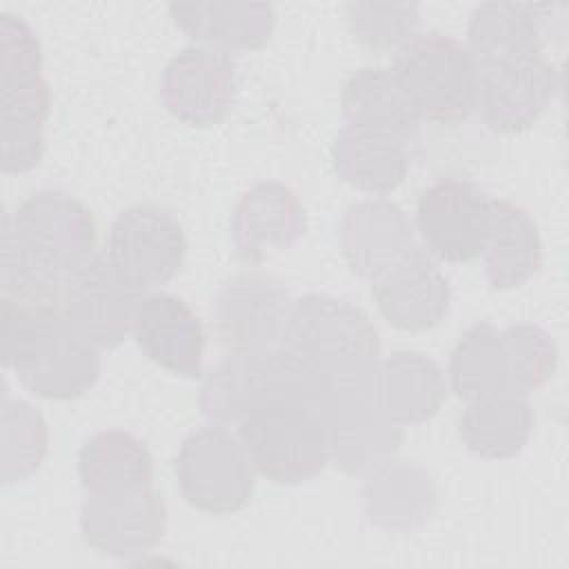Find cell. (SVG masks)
<instances>
[{"mask_svg": "<svg viewBox=\"0 0 569 569\" xmlns=\"http://www.w3.org/2000/svg\"><path fill=\"white\" fill-rule=\"evenodd\" d=\"M449 387L465 402L509 391L502 338L491 322H476L456 342L449 358Z\"/></svg>", "mask_w": 569, "mask_h": 569, "instance_id": "f1b7e54d", "label": "cell"}, {"mask_svg": "<svg viewBox=\"0 0 569 569\" xmlns=\"http://www.w3.org/2000/svg\"><path fill=\"white\" fill-rule=\"evenodd\" d=\"M253 469L271 482L298 485L329 462V440L320 411L293 398H267L236 422Z\"/></svg>", "mask_w": 569, "mask_h": 569, "instance_id": "3957f363", "label": "cell"}, {"mask_svg": "<svg viewBox=\"0 0 569 569\" xmlns=\"http://www.w3.org/2000/svg\"><path fill=\"white\" fill-rule=\"evenodd\" d=\"M536 427V413L527 396L505 391L485 400L467 402L458 429L465 447L485 460L518 456Z\"/></svg>", "mask_w": 569, "mask_h": 569, "instance_id": "4316f807", "label": "cell"}, {"mask_svg": "<svg viewBox=\"0 0 569 569\" xmlns=\"http://www.w3.org/2000/svg\"><path fill=\"white\" fill-rule=\"evenodd\" d=\"M167 505L153 489L131 496H87L80 509L84 542L109 558L151 551L164 536Z\"/></svg>", "mask_w": 569, "mask_h": 569, "instance_id": "2e32d148", "label": "cell"}, {"mask_svg": "<svg viewBox=\"0 0 569 569\" xmlns=\"http://www.w3.org/2000/svg\"><path fill=\"white\" fill-rule=\"evenodd\" d=\"M107 260L138 293L160 291L187 258L178 218L158 204H133L116 216L107 236Z\"/></svg>", "mask_w": 569, "mask_h": 569, "instance_id": "52a82bcc", "label": "cell"}, {"mask_svg": "<svg viewBox=\"0 0 569 569\" xmlns=\"http://www.w3.org/2000/svg\"><path fill=\"white\" fill-rule=\"evenodd\" d=\"M78 476L87 496H131L153 489V458L138 436L122 429H104L82 442Z\"/></svg>", "mask_w": 569, "mask_h": 569, "instance_id": "7402d4cb", "label": "cell"}, {"mask_svg": "<svg viewBox=\"0 0 569 569\" xmlns=\"http://www.w3.org/2000/svg\"><path fill=\"white\" fill-rule=\"evenodd\" d=\"M540 7L485 2L478 4L467 24V51L476 71L513 64L542 56Z\"/></svg>", "mask_w": 569, "mask_h": 569, "instance_id": "44dd1931", "label": "cell"}, {"mask_svg": "<svg viewBox=\"0 0 569 569\" xmlns=\"http://www.w3.org/2000/svg\"><path fill=\"white\" fill-rule=\"evenodd\" d=\"M447 398L440 367L418 351H396L378 362V400L398 427L433 418Z\"/></svg>", "mask_w": 569, "mask_h": 569, "instance_id": "d4e9b609", "label": "cell"}, {"mask_svg": "<svg viewBox=\"0 0 569 569\" xmlns=\"http://www.w3.org/2000/svg\"><path fill=\"white\" fill-rule=\"evenodd\" d=\"M331 160L347 184L371 196H385L407 178L411 144L345 124L331 144Z\"/></svg>", "mask_w": 569, "mask_h": 569, "instance_id": "484cf974", "label": "cell"}, {"mask_svg": "<svg viewBox=\"0 0 569 569\" xmlns=\"http://www.w3.org/2000/svg\"><path fill=\"white\" fill-rule=\"evenodd\" d=\"M169 13L200 47L227 56L264 47L278 22L276 9L267 2H171Z\"/></svg>", "mask_w": 569, "mask_h": 569, "instance_id": "ffe728a7", "label": "cell"}, {"mask_svg": "<svg viewBox=\"0 0 569 569\" xmlns=\"http://www.w3.org/2000/svg\"><path fill=\"white\" fill-rule=\"evenodd\" d=\"M378 362L329 369V391L318 411L327 429L329 462L345 473L376 469L402 442V427L387 418L378 400Z\"/></svg>", "mask_w": 569, "mask_h": 569, "instance_id": "6da1fadb", "label": "cell"}, {"mask_svg": "<svg viewBox=\"0 0 569 569\" xmlns=\"http://www.w3.org/2000/svg\"><path fill=\"white\" fill-rule=\"evenodd\" d=\"M500 338L507 358L509 391L529 396L556 376L558 347L542 327L516 322L502 329Z\"/></svg>", "mask_w": 569, "mask_h": 569, "instance_id": "4dcf8cb0", "label": "cell"}, {"mask_svg": "<svg viewBox=\"0 0 569 569\" xmlns=\"http://www.w3.org/2000/svg\"><path fill=\"white\" fill-rule=\"evenodd\" d=\"M433 505L436 487L429 473L402 460L378 465L362 487L365 513L382 529H413L429 518Z\"/></svg>", "mask_w": 569, "mask_h": 569, "instance_id": "83f0119b", "label": "cell"}, {"mask_svg": "<svg viewBox=\"0 0 569 569\" xmlns=\"http://www.w3.org/2000/svg\"><path fill=\"white\" fill-rule=\"evenodd\" d=\"M138 293L118 276L107 256H93L64 276V320L100 351L120 347L133 327Z\"/></svg>", "mask_w": 569, "mask_h": 569, "instance_id": "7c38bea8", "label": "cell"}, {"mask_svg": "<svg viewBox=\"0 0 569 569\" xmlns=\"http://www.w3.org/2000/svg\"><path fill=\"white\" fill-rule=\"evenodd\" d=\"M413 229L407 213L385 200L369 198L347 209L340 224V247L353 273L373 280L411 249Z\"/></svg>", "mask_w": 569, "mask_h": 569, "instance_id": "ac0fdd59", "label": "cell"}, {"mask_svg": "<svg viewBox=\"0 0 569 569\" xmlns=\"http://www.w3.org/2000/svg\"><path fill=\"white\" fill-rule=\"evenodd\" d=\"M2 104V171L27 173L44 156V122L51 116L53 96L49 82L36 73L0 76Z\"/></svg>", "mask_w": 569, "mask_h": 569, "instance_id": "d6986e66", "label": "cell"}, {"mask_svg": "<svg viewBox=\"0 0 569 569\" xmlns=\"http://www.w3.org/2000/svg\"><path fill=\"white\" fill-rule=\"evenodd\" d=\"M2 360L38 398L73 400L100 378V349L71 331L64 316L2 327Z\"/></svg>", "mask_w": 569, "mask_h": 569, "instance_id": "277c9868", "label": "cell"}, {"mask_svg": "<svg viewBox=\"0 0 569 569\" xmlns=\"http://www.w3.org/2000/svg\"><path fill=\"white\" fill-rule=\"evenodd\" d=\"M560 89L558 69L545 58H529L478 73L476 111L498 133L533 127Z\"/></svg>", "mask_w": 569, "mask_h": 569, "instance_id": "9a60e30c", "label": "cell"}, {"mask_svg": "<svg viewBox=\"0 0 569 569\" xmlns=\"http://www.w3.org/2000/svg\"><path fill=\"white\" fill-rule=\"evenodd\" d=\"M422 122L458 127L478 100V71L467 47L442 31H416L389 67Z\"/></svg>", "mask_w": 569, "mask_h": 569, "instance_id": "7a4b0ae2", "label": "cell"}, {"mask_svg": "<svg viewBox=\"0 0 569 569\" xmlns=\"http://www.w3.org/2000/svg\"><path fill=\"white\" fill-rule=\"evenodd\" d=\"M280 345L327 369L380 356V333L367 311L329 293H305L291 300Z\"/></svg>", "mask_w": 569, "mask_h": 569, "instance_id": "ba28073f", "label": "cell"}, {"mask_svg": "<svg viewBox=\"0 0 569 569\" xmlns=\"http://www.w3.org/2000/svg\"><path fill=\"white\" fill-rule=\"evenodd\" d=\"M253 471L240 438L216 422L191 431L173 460L182 498L193 509L213 516L236 513L251 502Z\"/></svg>", "mask_w": 569, "mask_h": 569, "instance_id": "8992f818", "label": "cell"}, {"mask_svg": "<svg viewBox=\"0 0 569 569\" xmlns=\"http://www.w3.org/2000/svg\"><path fill=\"white\" fill-rule=\"evenodd\" d=\"M236 64L222 51L191 44L164 67L160 98L171 116L189 127H216L236 102Z\"/></svg>", "mask_w": 569, "mask_h": 569, "instance_id": "8fae6325", "label": "cell"}, {"mask_svg": "<svg viewBox=\"0 0 569 569\" xmlns=\"http://www.w3.org/2000/svg\"><path fill=\"white\" fill-rule=\"evenodd\" d=\"M342 113L349 127L416 144L420 118L385 67H362L342 87Z\"/></svg>", "mask_w": 569, "mask_h": 569, "instance_id": "cb8c5ba5", "label": "cell"}, {"mask_svg": "<svg viewBox=\"0 0 569 569\" xmlns=\"http://www.w3.org/2000/svg\"><path fill=\"white\" fill-rule=\"evenodd\" d=\"M49 449V429L42 413L24 400L2 402V482L29 478Z\"/></svg>", "mask_w": 569, "mask_h": 569, "instance_id": "f546056e", "label": "cell"}, {"mask_svg": "<svg viewBox=\"0 0 569 569\" xmlns=\"http://www.w3.org/2000/svg\"><path fill=\"white\" fill-rule=\"evenodd\" d=\"M305 229V207L282 182H260L244 191L231 218V240L244 262H262L269 251L293 247Z\"/></svg>", "mask_w": 569, "mask_h": 569, "instance_id": "e0dca14e", "label": "cell"}, {"mask_svg": "<svg viewBox=\"0 0 569 569\" xmlns=\"http://www.w3.org/2000/svg\"><path fill=\"white\" fill-rule=\"evenodd\" d=\"M371 296L382 318L400 331H427L451 307V284L436 260L416 247L371 280Z\"/></svg>", "mask_w": 569, "mask_h": 569, "instance_id": "4fadbf2b", "label": "cell"}, {"mask_svg": "<svg viewBox=\"0 0 569 569\" xmlns=\"http://www.w3.org/2000/svg\"><path fill=\"white\" fill-rule=\"evenodd\" d=\"M131 333L144 356L169 373L202 376L207 331L184 298L162 289L140 296Z\"/></svg>", "mask_w": 569, "mask_h": 569, "instance_id": "5bb4252c", "label": "cell"}, {"mask_svg": "<svg viewBox=\"0 0 569 569\" xmlns=\"http://www.w3.org/2000/svg\"><path fill=\"white\" fill-rule=\"evenodd\" d=\"M2 231L31 267L51 276H71L96 256L98 227L91 211L60 189L24 198L13 213H4Z\"/></svg>", "mask_w": 569, "mask_h": 569, "instance_id": "5b68a950", "label": "cell"}, {"mask_svg": "<svg viewBox=\"0 0 569 569\" xmlns=\"http://www.w3.org/2000/svg\"><path fill=\"white\" fill-rule=\"evenodd\" d=\"M491 198L460 178H440L416 202V224L431 258L449 264L471 262L482 253Z\"/></svg>", "mask_w": 569, "mask_h": 569, "instance_id": "9c48e42d", "label": "cell"}, {"mask_svg": "<svg viewBox=\"0 0 569 569\" xmlns=\"http://www.w3.org/2000/svg\"><path fill=\"white\" fill-rule=\"evenodd\" d=\"M291 298L264 273H240L220 287L211 305L218 340L236 353H262L280 345Z\"/></svg>", "mask_w": 569, "mask_h": 569, "instance_id": "30bf717a", "label": "cell"}, {"mask_svg": "<svg viewBox=\"0 0 569 569\" xmlns=\"http://www.w3.org/2000/svg\"><path fill=\"white\" fill-rule=\"evenodd\" d=\"M345 22L356 42L373 51L400 49L420 24L418 4H345Z\"/></svg>", "mask_w": 569, "mask_h": 569, "instance_id": "1f68e13d", "label": "cell"}, {"mask_svg": "<svg viewBox=\"0 0 569 569\" xmlns=\"http://www.w3.org/2000/svg\"><path fill=\"white\" fill-rule=\"evenodd\" d=\"M480 256L493 289H513L531 280L542 267V240L529 211L511 200L491 198Z\"/></svg>", "mask_w": 569, "mask_h": 569, "instance_id": "603a6c76", "label": "cell"}]
</instances>
